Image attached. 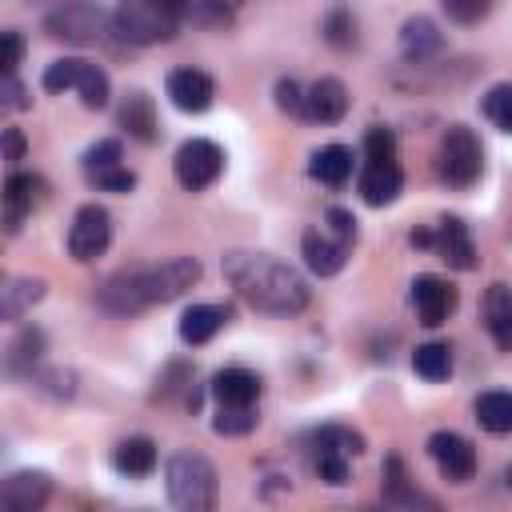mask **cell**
<instances>
[{"label":"cell","mask_w":512,"mask_h":512,"mask_svg":"<svg viewBox=\"0 0 512 512\" xmlns=\"http://www.w3.org/2000/svg\"><path fill=\"white\" fill-rule=\"evenodd\" d=\"M428 456L440 468V476L452 480V484H464L476 472V448L460 432H432L428 436Z\"/></svg>","instance_id":"cell-11"},{"label":"cell","mask_w":512,"mask_h":512,"mask_svg":"<svg viewBox=\"0 0 512 512\" xmlns=\"http://www.w3.org/2000/svg\"><path fill=\"white\" fill-rule=\"evenodd\" d=\"M260 424L256 416V404H220L216 408V420H212V432L216 436H244Z\"/></svg>","instance_id":"cell-31"},{"label":"cell","mask_w":512,"mask_h":512,"mask_svg":"<svg viewBox=\"0 0 512 512\" xmlns=\"http://www.w3.org/2000/svg\"><path fill=\"white\" fill-rule=\"evenodd\" d=\"M324 40L336 44V48L356 44V20H352L348 8H332V12L324 16Z\"/></svg>","instance_id":"cell-35"},{"label":"cell","mask_w":512,"mask_h":512,"mask_svg":"<svg viewBox=\"0 0 512 512\" xmlns=\"http://www.w3.org/2000/svg\"><path fill=\"white\" fill-rule=\"evenodd\" d=\"M52 496V476L40 468H20L0 488V512H44Z\"/></svg>","instance_id":"cell-10"},{"label":"cell","mask_w":512,"mask_h":512,"mask_svg":"<svg viewBox=\"0 0 512 512\" xmlns=\"http://www.w3.org/2000/svg\"><path fill=\"white\" fill-rule=\"evenodd\" d=\"M32 100H28V92H24V84L16 80V76H4L0 80V108L4 112H16V108H28Z\"/></svg>","instance_id":"cell-43"},{"label":"cell","mask_w":512,"mask_h":512,"mask_svg":"<svg viewBox=\"0 0 512 512\" xmlns=\"http://www.w3.org/2000/svg\"><path fill=\"white\" fill-rule=\"evenodd\" d=\"M20 56H24L20 32H16V28H4V32H0V72H4V76H16Z\"/></svg>","instance_id":"cell-40"},{"label":"cell","mask_w":512,"mask_h":512,"mask_svg":"<svg viewBox=\"0 0 512 512\" xmlns=\"http://www.w3.org/2000/svg\"><path fill=\"white\" fill-rule=\"evenodd\" d=\"M396 160V136L388 128L364 132V164H392Z\"/></svg>","instance_id":"cell-36"},{"label":"cell","mask_w":512,"mask_h":512,"mask_svg":"<svg viewBox=\"0 0 512 512\" xmlns=\"http://www.w3.org/2000/svg\"><path fill=\"white\" fill-rule=\"evenodd\" d=\"M76 76H80V56H64V60H52L44 68V88L48 92H64V88H76Z\"/></svg>","instance_id":"cell-37"},{"label":"cell","mask_w":512,"mask_h":512,"mask_svg":"<svg viewBox=\"0 0 512 512\" xmlns=\"http://www.w3.org/2000/svg\"><path fill=\"white\" fill-rule=\"evenodd\" d=\"M356 188H360L364 204L384 208V204H392V200L400 196V188H404V172H400L396 160H392V164H364Z\"/></svg>","instance_id":"cell-18"},{"label":"cell","mask_w":512,"mask_h":512,"mask_svg":"<svg viewBox=\"0 0 512 512\" xmlns=\"http://www.w3.org/2000/svg\"><path fill=\"white\" fill-rule=\"evenodd\" d=\"M180 20H188V24H228L232 8H224V4H180Z\"/></svg>","instance_id":"cell-39"},{"label":"cell","mask_w":512,"mask_h":512,"mask_svg":"<svg viewBox=\"0 0 512 512\" xmlns=\"http://www.w3.org/2000/svg\"><path fill=\"white\" fill-rule=\"evenodd\" d=\"M412 244L416 248H432L456 272L476 268V244H472V232H468V224L460 216H440L432 228L412 232Z\"/></svg>","instance_id":"cell-6"},{"label":"cell","mask_w":512,"mask_h":512,"mask_svg":"<svg viewBox=\"0 0 512 512\" xmlns=\"http://www.w3.org/2000/svg\"><path fill=\"white\" fill-rule=\"evenodd\" d=\"M212 396L220 404H256L260 396V376L248 368H224L212 376Z\"/></svg>","instance_id":"cell-23"},{"label":"cell","mask_w":512,"mask_h":512,"mask_svg":"<svg viewBox=\"0 0 512 512\" xmlns=\"http://www.w3.org/2000/svg\"><path fill=\"white\" fill-rule=\"evenodd\" d=\"M484 328L496 340L500 352H512V288L508 284H488L484 292Z\"/></svg>","instance_id":"cell-20"},{"label":"cell","mask_w":512,"mask_h":512,"mask_svg":"<svg viewBox=\"0 0 512 512\" xmlns=\"http://www.w3.org/2000/svg\"><path fill=\"white\" fill-rule=\"evenodd\" d=\"M412 368H416V376H424V380H448V372H452V348L448 344H440V340H428V344H420L416 352H412Z\"/></svg>","instance_id":"cell-30"},{"label":"cell","mask_w":512,"mask_h":512,"mask_svg":"<svg viewBox=\"0 0 512 512\" xmlns=\"http://www.w3.org/2000/svg\"><path fill=\"white\" fill-rule=\"evenodd\" d=\"M112 468L120 476H148L156 468V444L148 436H128L112 448Z\"/></svg>","instance_id":"cell-24"},{"label":"cell","mask_w":512,"mask_h":512,"mask_svg":"<svg viewBox=\"0 0 512 512\" xmlns=\"http://www.w3.org/2000/svg\"><path fill=\"white\" fill-rule=\"evenodd\" d=\"M504 480H508V488H512V464H508V472H504Z\"/></svg>","instance_id":"cell-47"},{"label":"cell","mask_w":512,"mask_h":512,"mask_svg":"<svg viewBox=\"0 0 512 512\" xmlns=\"http://www.w3.org/2000/svg\"><path fill=\"white\" fill-rule=\"evenodd\" d=\"M172 172H176L180 188L204 192V188H212V184L220 180V172H224V152H220V144H212V140H204V136L184 140V144L176 148Z\"/></svg>","instance_id":"cell-7"},{"label":"cell","mask_w":512,"mask_h":512,"mask_svg":"<svg viewBox=\"0 0 512 512\" xmlns=\"http://www.w3.org/2000/svg\"><path fill=\"white\" fill-rule=\"evenodd\" d=\"M76 92H80V104L84 108H104L108 104V76H104V68L92 64V60H80Z\"/></svg>","instance_id":"cell-32"},{"label":"cell","mask_w":512,"mask_h":512,"mask_svg":"<svg viewBox=\"0 0 512 512\" xmlns=\"http://www.w3.org/2000/svg\"><path fill=\"white\" fill-rule=\"evenodd\" d=\"M180 4L168 0H124L120 8H112V36L120 44H160L172 40L180 28Z\"/></svg>","instance_id":"cell-4"},{"label":"cell","mask_w":512,"mask_h":512,"mask_svg":"<svg viewBox=\"0 0 512 512\" xmlns=\"http://www.w3.org/2000/svg\"><path fill=\"white\" fill-rule=\"evenodd\" d=\"M224 276L244 304H252L256 312H268V316H296L308 308V296H312L308 280L292 264H284L268 252H256V248L224 252Z\"/></svg>","instance_id":"cell-1"},{"label":"cell","mask_w":512,"mask_h":512,"mask_svg":"<svg viewBox=\"0 0 512 512\" xmlns=\"http://www.w3.org/2000/svg\"><path fill=\"white\" fill-rule=\"evenodd\" d=\"M40 356H44V332H40V328H24V332L8 344L4 368H8L12 376H32L36 364H40Z\"/></svg>","instance_id":"cell-27"},{"label":"cell","mask_w":512,"mask_h":512,"mask_svg":"<svg viewBox=\"0 0 512 512\" xmlns=\"http://www.w3.org/2000/svg\"><path fill=\"white\" fill-rule=\"evenodd\" d=\"M196 280H200V260L192 256H172L160 264H132V268L112 272L96 288V304L112 316H136L152 304H168L184 296Z\"/></svg>","instance_id":"cell-2"},{"label":"cell","mask_w":512,"mask_h":512,"mask_svg":"<svg viewBox=\"0 0 512 512\" xmlns=\"http://www.w3.org/2000/svg\"><path fill=\"white\" fill-rule=\"evenodd\" d=\"M116 120H120V128H124L132 140H140V144H152V140L160 136L156 104H152V96H148V92H128V96L120 100Z\"/></svg>","instance_id":"cell-19"},{"label":"cell","mask_w":512,"mask_h":512,"mask_svg":"<svg viewBox=\"0 0 512 512\" xmlns=\"http://www.w3.org/2000/svg\"><path fill=\"white\" fill-rule=\"evenodd\" d=\"M484 116L500 128V132H512V84H492L484 92Z\"/></svg>","instance_id":"cell-34"},{"label":"cell","mask_w":512,"mask_h":512,"mask_svg":"<svg viewBox=\"0 0 512 512\" xmlns=\"http://www.w3.org/2000/svg\"><path fill=\"white\" fill-rule=\"evenodd\" d=\"M228 316H232L228 304H192L180 316V340L184 344H208L228 324Z\"/></svg>","instance_id":"cell-21"},{"label":"cell","mask_w":512,"mask_h":512,"mask_svg":"<svg viewBox=\"0 0 512 512\" xmlns=\"http://www.w3.org/2000/svg\"><path fill=\"white\" fill-rule=\"evenodd\" d=\"M28 380H32L40 392H52V396H72V392H76L72 372H64V368H36Z\"/></svg>","instance_id":"cell-38"},{"label":"cell","mask_w":512,"mask_h":512,"mask_svg":"<svg viewBox=\"0 0 512 512\" xmlns=\"http://www.w3.org/2000/svg\"><path fill=\"white\" fill-rule=\"evenodd\" d=\"M384 500L396 504V508H408V512H444L428 492L416 488V480L404 472V460L400 456H388L384 460Z\"/></svg>","instance_id":"cell-15"},{"label":"cell","mask_w":512,"mask_h":512,"mask_svg":"<svg viewBox=\"0 0 512 512\" xmlns=\"http://www.w3.org/2000/svg\"><path fill=\"white\" fill-rule=\"evenodd\" d=\"M116 168H124L120 164V140H100V144H92L84 152V176L88 180H100V176H108Z\"/></svg>","instance_id":"cell-33"},{"label":"cell","mask_w":512,"mask_h":512,"mask_svg":"<svg viewBox=\"0 0 512 512\" xmlns=\"http://www.w3.org/2000/svg\"><path fill=\"white\" fill-rule=\"evenodd\" d=\"M104 28H112V12H104L100 4H60L44 16V32L72 44H92L104 36Z\"/></svg>","instance_id":"cell-8"},{"label":"cell","mask_w":512,"mask_h":512,"mask_svg":"<svg viewBox=\"0 0 512 512\" xmlns=\"http://www.w3.org/2000/svg\"><path fill=\"white\" fill-rule=\"evenodd\" d=\"M40 296H44V280H32V276H8L4 288H0V316H4V320H20L24 308H32Z\"/></svg>","instance_id":"cell-25"},{"label":"cell","mask_w":512,"mask_h":512,"mask_svg":"<svg viewBox=\"0 0 512 512\" xmlns=\"http://www.w3.org/2000/svg\"><path fill=\"white\" fill-rule=\"evenodd\" d=\"M164 88H168V100L180 112H204L212 104V96H216L212 76L200 72V68H176V72H168V84Z\"/></svg>","instance_id":"cell-16"},{"label":"cell","mask_w":512,"mask_h":512,"mask_svg":"<svg viewBox=\"0 0 512 512\" xmlns=\"http://www.w3.org/2000/svg\"><path fill=\"white\" fill-rule=\"evenodd\" d=\"M436 172L452 188H472L480 180V172H484V148H480V140H476V132L468 124H452L440 136Z\"/></svg>","instance_id":"cell-5"},{"label":"cell","mask_w":512,"mask_h":512,"mask_svg":"<svg viewBox=\"0 0 512 512\" xmlns=\"http://www.w3.org/2000/svg\"><path fill=\"white\" fill-rule=\"evenodd\" d=\"M164 488L176 512H216L220 504V476L208 456L176 452L164 464Z\"/></svg>","instance_id":"cell-3"},{"label":"cell","mask_w":512,"mask_h":512,"mask_svg":"<svg viewBox=\"0 0 512 512\" xmlns=\"http://www.w3.org/2000/svg\"><path fill=\"white\" fill-rule=\"evenodd\" d=\"M308 172H312V180H320V184H344L348 176H352V152L344 148V144H328V148H320V152H312V160H308Z\"/></svg>","instance_id":"cell-26"},{"label":"cell","mask_w":512,"mask_h":512,"mask_svg":"<svg viewBox=\"0 0 512 512\" xmlns=\"http://www.w3.org/2000/svg\"><path fill=\"white\" fill-rule=\"evenodd\" d=\"M300 252H304L308 272H316V276H336V272L344 268L352 244L340 240V236H332L328 228H308L304 240H300Z\"/></svg>","instance_id":"cell-13"},{"label":"cell","mask_w":512,"mask_h":512,"mask_svg":"<svg viewBox=\"0 0 512 512\" xmlns=\"http://www.w3.org/2000/svg\"><path fill=\"white\" fill-rule=\"evenodd\" d=\"M276 108L304 120V92H300L296 80H276Z\"/></svg>","instance_id":"cell-41"},{"label":"cell","mask_w":512,"mask_h":512,"mask_svg":"<svg viewBox=\"0 0 512 512\" xmlns=\"http://www.w3.org/2000/svg\"><path fill=\"white\" fill-rule=\"evenodd\" d=\"M444 12H448L452 20H460V24H472V20L488 16V4H484V0H472V4H464V0H448Z\"/></svg>","instance_id":"cell-44"},{"label":"cell","mask_w":512,"mask_h":512,"mask_svg":"<svg viewBox=\"0 0 512 512\" xmlns=\"http://www.w3.org/2000/svg\"><path fill=\"white\" fill-rule=\"evenodd\" d=\"M316 452H332V456H360L364 452V436L352 432V428H340V424H328L320 432H312V456Z\"/></svg>","instance_id":"cell-29"},{"label":"cell","mask_w":512,"mask_h":512,"mask_svg":"<svg viewBox=\"0 0 512 512\" xmlns=\"http://www.w3.org/2000/svg\"><path fill=\"white\" fill-rule=\"evenodd\" d=\"M476 420H480V428H488L496 436H508L512 432V392L476 396Z\"/></svg>","instance_id":"cell-28"},{"label":"cell","mask_w":512,"mask_h":512,"mask_svg":"<svg viewBox=\"0 0 512 512\" xmlns=\"http://www.w3.org/2000/svg\"><path fill=\"white\" fill-rule=\"evenodd\" d=\"M96 188H104V192H128L132 184H136V176H132V168H116V172H108V176H100V180H92Z\"/></svg>","instance_id":"cell-45"},{"label":"cell","mask_w":512,"mask_h":512,"mask_svg":"<svg viewBox=\"0 0 512 512\" xmlns=\"http://www.w3.org/2000/svg\"><path fill=\"white\" fill-rule=\"evenodd\" d=\"M112 240V216L100 208V204H84L76 216H72V228H68V256L72 260H96Z\"/></svg>","instance_id":"cell-9"},{"label":"cell","mask_w":512,"mask_h":512,"mask_svg":"<svg viewBox=\"0 0 512 512\" xmlns=\"http://www.w3.org/2000/svg\"><path fill=\"white\" fill-rule=\"evenodd\" d=\"M440 44H444V36H440V28H436L428 16H408V20L400 24V52H404L408 60L420 64V60L436 56Z\"/></svg>","instance_id":"cell-22"},{"label":"cell","mask_w":512,"mask_h":512,"mask_svg":"<svg viewBox=\"0 0 512 512\" xmlns=\"http://www.w3.org/2000/svg\"><path fill=\"white\" fill-rule=\"evenodd\" d=\"M44 196H48L44 176H36V172H12V176L4 180V232H8V236L20 232L24 216H28L32 208H40Z\"/></svg>","instance_id":"cell-12"},{"label":"cell","mask_w":512,"mask_h":512,"mask_svg":"<svg viewBox=\"0 0 512 512\" xmlns=\"http://www.w3.org/2000/svg\"><path fill=\"white\" fill-rule=\"evenodd\" d=\"M344 112H348V88L336 76H320L304 92V120H312V124H336Z\"/></svg>","instance_id":"cell-17"},{"label":"cell","mask_w":512,"mask_h":512,"mask_svg":"<svg viewBox=\"0 0 512 512\" xmlns=\"http://www.w3.org/2000/svg\"><path fill=\"white\" fill-rule=\"evenodd\" d=\"M412 308H416L420 324L436 328L456 308V288L448 280H440V276H416L412 280Z\"/></svg>","instance_id":"cell-14"},{"label":"cell","mask_w":512,"mask_h":512,"mask_svg":"<svg viewBox=\"0 0 512 512\" xmlns=\"http://www.w3.org/2000/svg\"><path fill=\"white\" fill-rule=\"evenodd\" d=\"M4 160L8 164L24 160V132L20 128H4Z\"/></svg>","instance_id":"cell-46"},{"label":"cell","mask_w":512,"mask_h":512,"mask_svg":"<svg viewBox=\"0 0 512 512\" xmlns=\"http://www.w3.org/2000/svg\"><path fill=\"white\" fill-rule=\"evenodd\" d=\"M324 228H328L332 236L356 244V216H352L348 208H328V212H324Z\"/></svg>","instance_id":"cell-42"}]
</instances>
